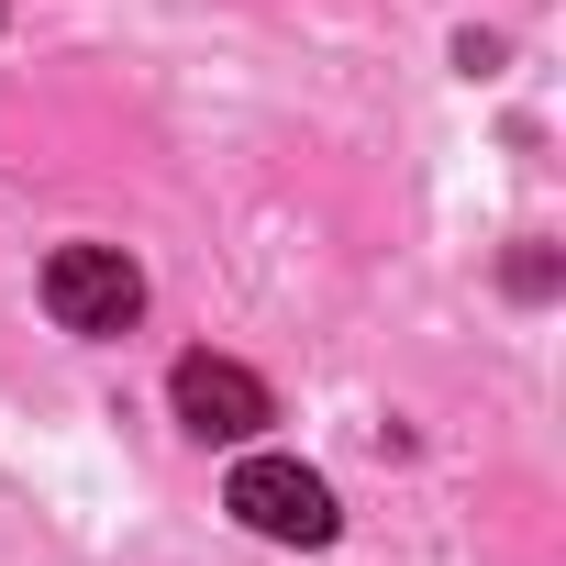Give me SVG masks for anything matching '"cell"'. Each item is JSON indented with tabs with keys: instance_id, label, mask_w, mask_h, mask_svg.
Instances as JSON below:
<instances>
[{
	"instance_id": "1",
	"label": "cell",
	"mask_w": 566,
	"mask_h": 566,
	"mask_svg": "<svg viewBox=\"0 0 566 566\" xmlns=\"http://www.w3.org/2000/svg\"><path fill=\"white\" fill-rule=\"evenodd\" d=\"M222 500H233V522H244V533H266V544H334V522H345V511H334V489H323L301 455H244Z\"/></svg>"
},
{
	"instance_id": "2",
	"label": "cell",
	"mask_w": 566,
	"mask_h": 566,
	"mask_svg": "<svg viewBox=\"0 0 566 566\" xmlns=\"http://www.w3.org/2000/svg\"><path fill=\"white\" fill-rule=\"evenodd\" d=\"M45 312H56L67 334H123V323L145 312V277H134L123 244H56V255H45Z\"/></svg>"
},
{
	"instance_id": "3",
	"label": "cell",
	"mask_w": 566,
	"mask_h": 566,
	"mask_svg": "<svg viewBox=\"0 0 566 566\" xmlns=\"http://www.w3.org/2000/svg\"><path fill=\"white\" fill-rule=\"evenodd\" d=\"M167 400H178V422H189L200 444H244V433H266V422H277L266 378H255V367H233V356H178Z\"/></svg>"
}]
</instances>
